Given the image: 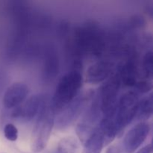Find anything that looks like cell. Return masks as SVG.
Listing matches in <instances>:
<instances>
[{
	"label": "cell",
	"instance_id": "17",
	"mask_svg": "<svg viewBox=\"0 0 153 153\" xmlns=\"http://www.w3.org/2000/svg\"><path fill=\"white\" fill-rule=\"evenodd\" d=\"M153 69V55L152 51H147L142 58L140 68H138V78L142 80L152 81Z\"/></svg>",
	"mask_w": 153,
	"mask_h": 153
},
{
	"label": "cell",
	"instance_id": "1",
	"mask_svg": "<svg viewBox=\"0 0 153 153\" xmlns=\"http://www.w3.org/2000/svg\"><path fill=\"white\" fill-rule=\"evenodd\" d=\"M72 42L74 55L78 58V65L81 64L79 61L81 57L88 55L100 58L104 55L106 49L105 34L94 22H88L76 28Z\"/></svg>",
	"mask_w": 153,
	"mask_h": 153
},
{
	"label": "cell",
	"instance_id": "18",
	"mask_svg": "<svg viewBox=\"0 0 153 153\" xmlns=\"http://www.w3.org/2000/svg\"><path fill=\"white\" fill-rule=\"evenodd\" d=\"M78 148V140L74 137H66L59 140L56 147L50 153H76Z\"/></svg>",
	"mask_w": 153,
	"mask_h": 153
},
{
	"label": "cell",
	"instance_id": "5",
	"mask_svg": "<svg viewBox=\"0 0 153 153\" xmlns=\"http://www.w3.org/2000/svg\"><path fill=\"white\" fill-rule=\"evenodd\" d=\"M139 102L138 93L133 90L126 92L118 100L114 115L117 135H120L123 131L135 119Z\"/></svg>",
	"mask_w": 153,
	"mask_h": 153
},
{
	"label": "cell",
	"instance_id": "10",
	"mask_svg": "<svg viewBox=\"0 0 153 153\" xmlns=\"http://www.w3.org/2000/svg\"><path fill=\"white\" fill-rule=\"evenodd\" d=\"M45 97L41 94L32 96L25 102L15 108L12 111L11 117L15 119L31 120L37 115Z\"/></svg>",
	"mask_w": 153,
	"mask_h": 153
},
{
	"label": "cell",
	"instance_id": "13",
	"mask_svg": "<svg viewBox=\"0 0 153 153\" xmlns=\"http://www.w3.org/2000/svg\"><path fill=\"white\" fill-rule=\"evenodd\" d=\"M59 62L56 52L52 49H49L45 54L44 64H43V77L45 81L52 80L58 74Z\"/></svg>",
	"mask_w": 153,
	"mask_h": 153
},
{
	"label": "cell",
	"instance_id": "20",
	"mask_svg": "<svg viewBox=\"0 0 153 153\" xmlns=\"http://www.w3.org/2000/svg\"><path fill=\"white\" fill-rule=\"evenodd\" d=\"M134 91L137 93L147 94L152 89V81L149 80H139L136 82L134 87Z\"/></svg>",
	"mask_w": 153,
	"mask_h": 153
},
{
	"label": "cell",
	"instance_id": "15",
	"mask_svg": "<svg viewBox=\"0 0 153 153\" xmlns=\"http://www.w3.org/2000/svg\"><path fill=\"white\" fill-rule=\"evenodd\" d=\"M104 140V146H107L114 140L117 136L114 117H103L98 125Z\"/></svg>",
	"mask_w": 153,
	"mask_h": 153
},
{
	"label": "cell",
	"instance_id": "21",
	"mask_svg": "<svg viewBox=\"0 0 153 153\" xmlns=\"http://www.w3.org/2000/svg\"><path fill=\"white\" fill-rule=\"evenodd\" d=\"M106 153H121V149L117 145H113L107 149Z\"/></svg>",
	"mask_w": 153,
	"mask_h": 153
},
{
	"label": "cell",
	"instance_id": "11",
	"mask_svg": "<svg viewBox=\"0 0 153 153\" xmlns=\"http://www.w3.org/2000/svg\"><path fill=\"white\" fill-rule=\"evenodd\" d=\"M138 57L136 52H131L127 61L120 67L119 72L121 85L133 88L138 78Z\"/></svg>",
	"mask_w": 153,
	"mask_h": 153
},
{
	"label": "cell",
	"instance_id": "2",
	"mask_svg": "<svg viewBox=\"0 0 153 153\" xmlns=\"http://www.w3.org/2000/svg\"><path fill=\"white\" fill-rule=\"evenodd\" d=\"M55 112L51 100L45 97L37 115L35 124L31 136V149L34 153L43 150L47 145L55 125Z\"/></svg>",
	"mask_w": 153,
	"mask_h": 153
},
{
	"label": "cell",
	"instance_id": "7",
	"mask_svg": "<svg viewBox=\"0 0 153 153\" xmlns=\"http://www.w3.org/2000/svg\"><path fill=\"white\" fill-rule=\"evenodd\" d=\"M121 86L119 73H117L101 87L98 91L103 117H114L118 102V94Z\"/></svg>",
	"mask_w": 153,
	"mask_h": 153
},
{
	"label": "cell",
	"instance_id": "14",
	"mask_svg": "<svg viewBox=\"0 0 153 153\" xmlns=\"http://www.w3.org/2000/svg\"><path fill=\"white\" fill-rule=\"evenodd\" d=\"M104 147V140L98 126L84 143L82 153H101Z\"/></svg>",
	"mask_w": 153,
	"mask_h": 153
},
{
	"label": "cell",
	"instance_id": "12",
	"mask_svg": "<svg viewBox=\"0 0 153 153\" xmlns=\"http://www.w3.org/2000/svg\"><path fill=\"white\" fill-rule=\"evenodd\" d=\"M29 88L22 82L13 83L7 88L3 97V105L7 109L13 108L22 104L26 99Z\"/></svg>",
	"mask_w": 153,
	"mask_h": 153
},
{
	"label": "cell",
	"instance_id": "22",
	"mask_svg": "<svg viewBox=\"0 0 153 153\" xmlns=\"http://www.w3.org/2000/svg\"><path fill=\"white\" fill-rule=\"evenodd\" d=\"M137 153H152V145L148 144L137 151Z\"/></svg>",
	"mask_w": 153,
	"mask_h": 153
},
{
	"label": "cell",
	"instance_id": "3",
	"mask_svg": "<svg viewBox=\"0 0 153 153\" xmlns=\"http://www.w3.org/2000/svg\"><path fill=\"white\" fill-rule=\"evenodd\" d=\"M83 82V77L78 70L66 73L56 87L51 104L55 114L59 113L79 94Z\"/></svg>",
	"mask_w": 153,
	"mask_h": 153
},
{
	"label": "cell",
	"instance_id": "8",
	"mask_svg": "<svg viewBox=\"0 0 153 153\" xmlns=\"http://www.w3.org/2000/svg\"><path fill=\"white\" fill-rule=\"evenodd\" d=\"M150 131V126L146 122H140L132 127L125 135L123 148L125 153H134L146 140Z\"/></svg>",
	"mask_w": 153,
	"mask_h": 153
},
{
	"label": "cell",
	"instance_id": "9",
	"mask_svg": "<svg viewBox=\"0 0 153 153\" xmlns=\"http://www.w3.org/2000/svg\"><path fill=\"white\" fill-rule=\"evenodd\" d=\"M115 64L110 59L99 60L90 66L85 75V82L97 85L109 78L114 69Z\"/></svg>",
	"mask_w": 153,
	"mask_h": 153
},
{
	"label": "cell",
	"instance_id": "4",
	"mask_svg": "<svg viewBox=\"0 0 153 153\" xmlns=\"http://www.w3.org/2000/svg\"><path fill=\"white\" fill-rule=\"evenodd\" d=\"M94 97V91L91 89L78 94L73 101L58 113L55 118V128L58 131H65L70 128L83 114Z\"/></svg>",
	"mask_w": 153,
	"mask_h": 153
},
{
	"label": "cell",
	"instance_id": "19",
	"mask_svg": "<svg viewBox=\"0 0 153 153\" xmlns=\"http://www.w3.org/2000/svg\"><path fill=\"white\" fill-rule=\"evenodd\" d=\"M4 135L10 141H16L18 138V129L13 124L7 123L4 126Z\"/></svg>",
	"mask_w": 153,
	"mask_h": 153
},
{
	"label": "cell",
	"instance_id": "16",
	"mask_svg": "<svg viewBox=\"0 0 153 153\" xmlns=\"http://www.w3.org/2000/svg\"><path fill=\"white\" fill-rule=\"evenodd\" d=\"M152 114V95L149 94L139 102L135 118H137V120L140 122H146L151 117Z\"/></svg>",
	"mask_w": 153,
	"mask_h": 153
},
{
	"label": "cell",
	"instance_id": "6",
	"mask_svg": "<svg viewBox=\"0 0 153 153\" xmlns=\"http://www.w3.org/2000/svg\"><path fill=\"white\" fill-rule=\"evenodd\" d=\"M102 114L100 98L97 94L87 106L81 120L76 126V134L82 143H85L98 126Z\"/></svg>",
	"mask_w": 153,
	"mask_h": 153
}]
</instances>
